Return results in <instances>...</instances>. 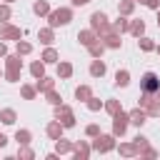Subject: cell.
<instances>
[{
	"label": "cell",
	"mask_w": 160,
	"mask_h": 160,
	"mask_svg": "<svg viewBox=\"0 0 160 160\" xmlns=\"http://www.w3.org/2000/svg\"><path fill=\"white\" fill-rule=\"evenodd\" d=\"M15 118H18V115H15V110H10V108H5V110L0 112V122H5V125H12Z\"/></svg>",
	"instance_id": "cell-24"
},
{
	"label": "cell",
	"mask_w": 160,
	"mask_h": 160,
	"mask_svg": "<svg viewBox=\"0 0 160 160\" xmlns=\"http://www.w3.org/2000/svg\"><path fill=\"white\" fill-rule=\"evenodd\" d=\"M90 95H92L90 85H80V88H75V98H78V100H82V102H85V100H88Z\"/></svg>",
	"instance_id": "cell-23"
},
{
	"label": "cell",
	"mask_w": 160,
	"mask_h": 160,
	"mask_svg": "<svg viewBox=\"0 0 160 160\" xmlns=\"http://www.w3.org/2000/svg\"><path fill=\"white\" fill-rule=\"evenodd\" d=\"M55 88V80H50V78H35V90L38 92H48V90H52Z\"/></svg>",
	"instance_id": "cell-11"
},
{
	"label": "cell",
	"mask_w": 160,
	"mask_h": 160,
	"mask_svg": "<svg viewBox=\"0 0 160 160\" xmlns=\"http://www.w3.org/2000/svg\"><path fill=\"white\" fill-rule=\"evenodd\" d=\"M115 82H118L120 88H128V85H130V72H128V70H118V72H115Z\"/></svg>",
	"instance_id": "cell-20"
},
{
	"label": "cell",
	"mask_w": 160,
	"mask_h": 160,
	"mask_svg": "<svg viewBox=\"0 0 160 160\" xmlns=\"http://www.w3.org/2000/svg\"><path fill=\"white\" fill-rule=\"evenodd\" d=\"M48 20H50V28H60V25H68L72 20V10L70 8H58V10H50L48 12Z\"/></svg>",
	"instance_id": "cell-3"
},
{
	"label": "cell",
	"mask_w": 160,
	"mask_h": 160,
	"mask_svg": "<svg viewBox=\"0 0 160 160\" xmlns=\"http://www.w3.org/2000/svg\"><path fill=\"white\" fill-rule=\"evenodd\" d=\"M30 52H32V45L25 40H18V55H30Z\"/></svg>",
	"instance_id": "cell-34"
},
{
	"label": "cell",
	"mask_w": 160,
	"mask_h": 160,
	"mask_svg": "<svg viewBox=\"0 0 160 160\" xmlns=\"http://www.w3.org/2000/svg\"><path fill=\"white\" fill-rule=\"evenodd\" d=\"M30 72H32V78H42V75H45V62H42V60H35V62L30 65Z\"/></svg>",
	"instance_id": "cell-22"
},
{
	"label": "cell",
	"mask_w": 160,
	"mask_h": 160,
	"mask_svg": "<svg viewBox=\"0 0 160 160\" xmlns=\"http://www.w3.org/2000/svg\"><path fill=\"white\" fill-rule=\"evenodd\" d=\"M72 155H75L78 160H88V158H90V148H88V142H75Z\"/></svg>",
	"instance_id": "cell-14"
},
{
	"label": "cell",
	"mask_w": 160,
	"mask_h": 160,
	"mask_svg": "<svg viewBox=\"0 0 160 160\" xmlns=\"http://www.w3.org/2000/svg\"><path fill=\"white\" fill-rule=\"evenodd\" d=\"M10 15H12V12H10V8H8V5H0V22H8V20H10Z\"/></svg>",
	"instance_id": "cell-39"
},
{
	"label": "cell",
	"mask_w": 160,
	"mask_h": 160,
	"mask_svg": "<svg viewBox=\"0 0 160 160\" xmlns=\"http://www.w3.org/2000/svg\"><path fill=\"white\" fill-rule=\"evenodd\" d=\"M5 145H8V138H5L2 132H0V148H5Z\"/></svg>",
	"instance_id": "cell-45"
},
{
	"label": "cell",
	"mask_w": 160,
	"mask_h": 160,
	"mask_svg": "<svg viewBox=\"0 0 160 160\" xmlns=\"http://www.w3.org/2000/svg\"><path fill=\"white\" fill-rule=\"evenodd\" d=\"M22 38V30L10 25V22H0V40H20Z\"/></svg>",
	"instance_id": "cell-8"
},
{
	"label": "cell",
	"mask_w": 160,
	"mask_h": 160,
	"mask_svg": "<svg viewBox=\"0 0 160 160\" xmlns=\"http://www.w3.org/2000/svg\"><path fill=\"white\" fill-rule=\"evenodd\" d=\"M118 10H120V15H130V12L135 10V0H120Z\"/></svg>",
	"instance_id": "cell-25"
},
{
	"label": "cell",
	"mask_w": 160,
	"mask_h": 160,
	"mask_svg": "<svg viewBox=\"0 0 160 160\" xmlns=\"http://www.w3.org/2000/svg\"><path fill=\"white\" fill-rule=\"evenodd\" d=\"M20 92H22V98H25V100H32V98L38 95L35 85H22V88H20Z\"/></svg>",
	"instance_id": "cell-32"
},
{
	"label": "cell",
	"mask_w": 160,
	"mask_h": 160,
	"mask_svg": "<svg viewBox=\"0 0 160 160\" xmlns=\"http://www.w3.org/2000/svg\"><path fill=\"white\" fill-rule=\"evenodd\" d=\"M88 2H90V0H72V5H75V8H80V5H88Z\"/></svg>",
	"instance_id": "cell-43"
},
{
	"label": "cell",
	"mask_w": 160,
	"mask_h": 160,
	"mask_svg": "<svg viewBox=\"0 0 160 160\" xmlns=\"http://www.w3.org/2000/svg\"><path fill=\"white\" fill-rule=\"evenodd\" d=\"M158 28H160V8H158Z\"/></svg>",
	"instance_id": "cell-46"
},
{
	"label": "cell",
	"mask_w": 160,
	"mask_h": 160,
	"mask_svg": "<svg viewBox=\"0 0 160 160\" xmlns=\"http://www.w3.org/2000/svg\"><path fill=\"white\" fill-rule=\"evenodd\" d=\"M140 88H142V92H155V90L160 88V80H158V75L148 70V72L140 78Z\"/></svg>",
	"instance_id": "cell-7"
},
{
	"label": "cell",
	"mask_w": 160,
	"mask_h": 160,
	"mask_svg": "<svg viewBox=\"0 0 160 160\" xmlns=\"http://www.w3.org/2000/svg\"><path fill=\"white\" fill-rule=\"evenodd\" d=\"M78 40H80V45L88 48V45H92V42L98 40V32H95L92 28H90V30H80V32H78Z\"/></svg>",
	"instance_id": "cell-10"
},
{
	"label": "cell",
	"mask_w": 160,
	"mask_h": 160,
	"mask_svg": "<svg viewBox=\"0 0 160 160\" xmlns=\"http://www.w3.org/2000/svg\"><path fill=\"white\" fill-rule=\"evenodd\" d=\"M85 135H88V138H95V135H100V128L92 122V125H88V128H85Z\"/></svg>",
	"instance_id": "cell-40"
},
{
	"label": "cell",
	"mask_w": 160,
	"mask_h": 160,
	"mask_svg": "<svg viewBox=\"0 0 160 160\" xmlns=\"http://www.w3.org/2000/svg\"><path fill=\"white\" fill-rule=\"evenodd\" d=\"M112 30H115V32H128V30H130V20H125V15H120V18L112 22Z\"/></svg>",
	"instance_id": "cell-19"
},
{
	"label": "cell",
	"mask_w": 160,
	"mask_h": 160,
	"mask_svg": "<svg viewBox=\"0 0 160 160\" xmlns=\"http://www.w3.org/2000/svg\"><path fill=\"white\" fill-rule=\"evenodd\" d=\"M45 132H48V138H50V140H58V138H62V125H60L58 120H52V122H48Z\"/></svg>",
	"instance_id": "cell-12"
},
{
	"label": "cell",
	"mask_w": 160,
	"mask_h": 160,
	"mask_svg": "<svg viewBox=\"0 0 160 160\" xmlns=\"http://www.w3.org/2000/svg\"><path fill=\"white\" fill-rule=\"evenodd\" d=\"M115 148V135H95V142H92V150L95 152H110Z\"/></svg>",
	"instance_id": "cell-6"
},
{
	"label": "cell",
	"mask_w": 160,
	"mask_h": 160,
	"mask_svg": "<svg viewBox=\"0 0 160 160\" xmlns=\"http://www.w3.org/2000/svg\"><path fill=\"white\" fill-rule=\"evenodd\" d=\"M90 28H92V30L98 32V40H100L102 35H108V32L112 30V25L108 22V15H105V12H100V10L90 15Z\"/></svg>",
	"instance_id": "cell-2"
},
{
	"label": "cell",
	"mask_w": 160,
	"mask_h": 160,
	"mask_svg": "<svg viewBox=\"0 0 160 160\" xmlns=\"http://www.w3.org/2000/svg\"><path fill=\"white\" fill-rule=\"evenodd\" d=\"M140 5H145V8H152V10H158V8H160V0H140Z\"/></svg>",
	"instance_id": "cell-42"
},
{
	"label": "cell",
	"mask_w": 160,
	"mask_h": 160,
	"mask_svg": "<svg viewBox=\"0 0 160 160\" xmlns=\"http://www.w3.org/2000/svg\"><path fill=\"white\" fill-rule=\"evenodd\" d=\"M138 45H140V50H142V52H150V50H155V42H152L150 38H142V35H140Z\"/></svg>",
	"instance_id": "cell-30"
},
{
	"label": "cell",
	"mask_w": 160,
	"mask_h": 160,
	"mask_svg": "<svg viewBox=\"0 0 160 160\" xmlns=\"http://www.w3.org/2000/svg\"><path fill=\"white\" fill-rule=\"evenodd\" d=\"M100 40H102V45H105V48H112V50L122 45V40H120V32H115V30H110V32H108V35H102Z\"/></svg>",
	"instance_id": "cell-9"
},
{
	"label": "cell",
	"mask_w": 160,
	"mask_h": 160,
	"mask_svg": "<svg viewBox=\"0 0 160 160\" xmlns=\"http://www.w3.org/2000/svg\"><path fill=\"white\" fill-rule=\"evenodd\" d=\"M40 60H42L45 65H48V62H58V52H55L52 48H48V50L42 52V58H40Z\"/></svg>",
	"instance_id": "cell-31"
},
{
	"label": "cell",
	"mask_w": 160,
	"mask_h": 160,
	"mask_svg": "<svg viewBox=\"0 0 160 160\" xmlns=\"http://www.w3.org/2000/svg\"><path fill=\"white\" fill-rule=\"evenodd\" d=\"M102 108H105V110H108L110 115H115L118 110H122V108H120V100H108V102H105Z\"/></svg>",
	"instance_id": "cell-35"
},
{
	"label": "cell",
	"mask_w": 160,
	"mask_h": 160,
	"mask_svg": "<svg viewBox=\"0 0 160 160\" xmlns=\"http://www.w3.org/2000/svg\"><path fill=\"white\" fill-rule=\"evenodd\" d=\"M45 95H48V102H50V105H60V102H62V98H60L55 90H48Z\"/></svg>",
	"instance_id": "cell-37"
},
{
	"label": "cell",
	"mask_w": 160,
	"mask_h": 160,
	"mask_svg": "<svg viewBox=\"0 0 160 160\" xmlns=\"http://www.w3.org/2000/svg\"><path fill=\"white\" fill-rule=\"evenodd\" d=\"M32 12H35V15H48V12H50V5H48V0H38V2L32 5Z\"/></svg>",
	"instance_id": "cell-21"
},
{
	"label": "cell",
	"mask_w": 160,
	"mask_h": 160,
	"mask_svg": "<svg viewBox=\"0 0 160 160\" xmlns=\"http://www.w3.org/2000/svg\"><path fill=\"white\" fill-rule=\"evenodd\" d=\"M90 75L92 78H102L105 75V62L102 60H92L90 62Z\"/></svg>",
	"instance_id": "cell-18"
},
{
	"label": "cell",
	"mask_w": 160,
	"mask_h": 160,
	"mask_svg": "<svg viewBox=\"0 0 160 160\" xmlns=\"http://www.w3.org/2000/svg\"><path fill=\"white\" fill-rule=\"evenodd\" d=\"M72 142L70 140H65V138H58L55 140V150H58V155H65V152H72Z\"/></svg>",
	"instance_id": "cell-15"
},
{
	"label": "cell",
	"mask_w": 160,
	"mask_h": 160,
	"mask_svg": "<svg viewBox=\"0 0 160 160\" xmlns=\"http://www.w3.org/2000/svg\"><path fill=\"white\" fill-rule=\"evenodd\" d=\"M5 55H8V48H5L2 42H0V58H5Z\"/></svg>",
	"instance_id": "cell-44"
},
{
	"label": "cell",
	"mask_w": 160,
	"mask_h": 160,
	"mask_svg": "<svg viewBox=\"0 0 160 160\" xmlns=\"http://www.w3.org/2000/svg\"><path fill=\"white\" fill-rule=\"evenodd\" d=\"M130 32H132L135 38H140V35L145 32V22H142V20H132V22H130Z\"/></svg>",
	"instance_id": "cell-26"
},
{
	"label": "cell",
	"mask_w": 160,
	"mask_h": 160,
	"mask_svg": "<svg viewBox=\"0 0 160 160\" xmlns=\"http://www.w3.org/2000/svg\"><path fill=\"white\" fill-rule=\"evenodd\" d=\"M15 140H18L20 145H30L32 135H30V130H18V132H15Z\"/></svg>",
	"instance_id": "cell-29"
},
{
	"label": "cell",
	"mask_w": 160,
	"mask_h": 160,
	"mask_svg": "<svg viewBox=\"0 0 160 160\" xmlns=\"http://www.w3.org/2000/svg\"><path fill=\"white\" fill-rule=\"evenodd\" d=\"M140 155H142V158H158V150H152V148L148 145L145 150H140Z\"/></svg>",
	"instance_id": "cell-41"
},
{
	"label": "cell",
	"mask_w": 160,
	"mask_h": 160,
	"mask_svg": "<svg viewBox=\"0 0 160 160\" xmlns=\"http://www.w3.org/2000/svg\"><path fill=\"white\" fill-rule=\"evenodd\" d=\"M145 120H148V112H145L142 108H135V110L130 112V122H132V125L140 128V125H145Z\"/></svg>",
	"instance_id": "cell-13"
},
{
	"label": "cell",
	"mask_w": 160,
	"mask_h": 160,
	"mask_svg": "<svg viewBox=\"0 0 160 160\" xmlns=\"http://www.w3.org/2000/svg\"><path fill=\"white\" fill-rule=\"evenodd\" d=\"M155 50H158V52H160V45H155Z\"/></svg>",
	"instance_id": "cell-47"
},
{
	"label": "cell",
	"mask_w": 160,
	"mask_h": 160,
	"mask_svg": "<svg viewBox=\"0 0 160 160\" xmlns=\"http://www.w3.org/2000/svg\"><path fill=\"white\" fill-rule=\"evenodd\" d=\"M38 40H40L42 45H50V42L55 40V32H52V28H42V30L38 32Z\"/></svg>",
	"instance_id": "cell-17"
},
{
	"label": "cell",
	"mask_w": 160,
	"mask_h": 160,
	"mask_svg": "<svg viewBox=\"0 0 160 160\" xmlns=\"http://www.w3.org/2000/svg\"><path fill=\"white\" fill-rule=\"evenodd\" d=\"M55 120L62 125V128H72L75 125V115H72V110L68 108V105H55Z\"/></svg>",
	"instance_id": "cell-4"
},
{
	"label": "cell",
	"mask_w": 160,
	"mask_h": 160,
	"mask_svg": "<svg viewBox=\"0 0 160 160\" xmlns=\"http://www.w3.org/2000/svg\"><path fill=\"white\" fill-rule=\"evenodd\" d=\"M150 142H148V138H142V135H138L135 138V148H138V155H140V150H145Z\"/></svg>",
	"instance_id": "cell-38"
},
{
	"label": "cell",
	"mask_w": 160,
	"mask_h": 160,
	"mask_svg": "<svg viewBox=\"0 0 160 160\" xmlns=\"http://www.w3.org/2000/svg\"><path fill=\"white\" fill-rule=\"evenodd\" d=\"M128 125H130V115L128 112H122V110H118L115 115H112V135L118 138H122L125 135V130H128Z\"/></svg>",
	"instance_id": "cell-5"
},
{
	"label": "cell",
	"mask_w": 160,
	"mask_h": 160,
	"mask_svg": "<svg viewBox=\"0 0 160 160\" xmlns=\"http://www.w3.org/2000/svg\"><path fill=\"white\" fill-rule=\"evenodd\" d=\"M5 2H15V0H5Z\"/></svg>",
	"instance_id": "cell-48"
},
{
	"label": "cell",
	"mask_w": 160,
	"mask_h": 160,
	"mask_svg": "<svg viewBox=\"0 0 160 160\" xmlns=\"http://www.w3.org/2000/svg\"><path fill=\"white\" fill-rule=\"evenodd\" d=\"M18 158H22V160H32V158H35V152H32L28 145H20V150H18Z\"/></svg>",
	"instance_id": "cell-36"
},
{
	"label": "cell",
	"mask_w": 160,
	"mask_h": 160,
	"mask_svg": "<svg viewBox=\"0 0 160 160\" xmlns=\"http://www.w3.org/2000/svg\"><path fill=\"white\" fill-rule=\"evenodd\" d=\"M72 75V65L70 62H58V78H70Z\"/></svg>",
	"instance_id": "cell-28"
},
{
	"label": "cell",
	"mask_w": 160,
	"mask_h": 160,
	"mask_svg": "<svg viewBox=\"0 0 160 160\" xmlns=\"http://www.w3.org/2000/svg\"><path fill=\"white\" fill-rule=\"evenodd\" d=\"M85 105H88V110H92V112H98V110L102 108V100H98V98H92V95H90V98L85 100Z\"/></svg>",
	"instance_id": "cell-33"
},
{
	"label": "cell",
	"mask_w": 160,
	"mask_h": 160,
	"mask_svg": "<svg viewBox=\"0 0 160 160\" xmlns=\"http://www.w3.org/2000/svg\"><path fill=\"white\" fill-rule=\"evenodd\" d=\"M118 152H120L122 158H135V155H138V148H135V142H120Z\"/></svg>",
	"instance_id": "cell-16"
},
{
	"label": "cell",
	"mask_w": 160,
	"mask_h": 160,
	"mask_svg": "<svg viewBox=\"0 0 160 160\" xmlns=\"http://www.w3.org/2000/svg\"><path fill=\"white\" fill-rule=\"evenodd\" d=\"M88 52H90V55H92V58H100V55H102V52H105V45H102V42H98V40H95V42H92V45H88Z\"/></svg>",
	"instance_id": "cell-27"
},
{
	"label": "cell",
	"mask_w": 160,
	"mask_h": 160,
	"mask_svg": "<svg viewBox=\"0 0 160 160\" xmlns=\"http://www.w3.org/2000/svg\"><path fill=\"white\" fill-rule=\"evenodd\" d=\"M20 70H22L20 55H5V80L8 82H18L20 80Z\"/></svg>",
	"instance_id": "cell-1"
}]
</instances>
